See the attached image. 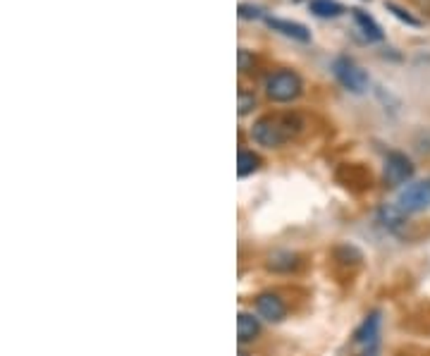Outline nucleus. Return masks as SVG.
Returning a JSON list of instances; mask_svg holds the SVG:
<instances>
[{
    "instance_id": "6ab92c4d",
    "label": "nucleus",
    "mask_w": 430,
    "mask_h": 356,
    "mask_svg": "<svg viewBox=\"0 0 430 356\" xmlns=\"http://www.w3.org/2000/svg\"><path fill=\"white\" fill-rule=\"evenodd\" d=\"M239 356H247V354H244V352H242V354H239Z\"/></svg>"
},
{
    "instance_id": "2eb2a0df",
    "label": "nucleus",
    "mask_w": 430,
    "mask_h": 356,
    "mask_svg": "<svg viewBox=\"0 0 430 356\" xmlns=\"http://www.w3.org/2000/svg\"><path fill=\"white\" fill-rule=\"evenodd\" d=\"M385 8H387L390 13H392V15H394V17H397V20L406 22V24H411V26H418V24H421V22H418L416 17H411V15L406 13V10H401L399 5H394V3H385Z\"/></svg>"
},
{
    "instance_id": "7ed1b4c3",
    "label": "nucleus",
    "mask_w": 430,
    "mask_h": 356,
    "mask_svg": "<svg viewBox=\"0 0 430 356\" xmlns=\"http://www.w3.org/2000/svg\"><path fill=\"white\" fill-rule=\"evenodd\" d=\"M332 72H335V77H337L339 84L351 93H364L368 88V75L351 58H344V55L337 58L332 63Z\"/></svg>"
},
{
    "instance_id": "4468645a",
    "label": "nucleus",
    "mask_w": 430,
    "mask_h": 356,
    "mask_svg": "<svg viewBox=\"0 0 430 356\" xmlns=\"http://www.w3.org/2000/svg\"><path fill=\"white\" fill-rule=\"evenodd\" d=\"M311 13L318 15V17H339L344 13V8L335 0H311L309 3Z\"/></svg>"
},
{
    "instance_id": "f257e3e1",
    "label": "nucleus",
    "mask_w": 430,
    "mask_h": 356,
    "mask_svg": "<svg viewBox=\"0 0 430 356\" xmlns=\"http://www.w3.org/2000/svg\"><path fill=\"white\" fill-rule=\"evenodd\" d=\"M304 127L299 115H266L251 127V139L266 148H280Z\"/></svg>"
},
{
    "instance_id": "1a4fd4ad",
    "label": "nucleus",
    "mask_w": 430,
    "mask_h": 356,
    "mask_svg": "<svg viewBox=\"0 0 430 356\" xmlns=\"http://www.w3.org/2000/svg\"><path fill=\"white\" fill-rule=\"evenodd\" d=\"M378 220L383 222L387 230L397 232L401 227L406 225V210L401 206H394V203H385L381 210H378Z\"/></svg>"
},
{
    "instance_id": "dca6fc26",
    "label": "nucleus",
    "mask_w": 430,
    "mask_h": 356,
    "mask_svg": "<svg viewBox=\"0 0 430 356\" xmlns=\"http://www.w3.org/2000/svg\"><path fill=\"white\" fill-rule=\"evenodd\" d=\"M256 105V96L251 91H239V115H249Z\"/></svg>"
},
{
    "instance_id": "423d86ee",
    "label": "nucleus",
    "mask_w": 430,
    "mask_h": 356,
    "mask_svg": "<svg viewBox=\"0 0 430 356\" xmlns=\"http://www.w3.org/2000/svg\"><path fill=\"white\" fill-rule=\"evenodd\" d=\"M378 332H381V314H371L354 332V347L361 349V356H373L378 347Z\"/></svg>"
},
{
    "instance_id": "6e6552de",
    "label": "nucleus",
    "mask_w": 430,
    "mask_h": 356,
    "mask_svg": "<svg viewBox=\"0 0 430 356\" xmlns=\"http://www.w3.org/2000/svg\"><path fill=\"white\" fill-rule=\"evenodd\" d=\"M266 24L270 26V29L280 31V34L289 36V38H297V41H309L311 38V31L306 29L304 24H299V22H289V20H277V17H268Z\"/></svg>"
},
{
    "instance_id": "f3484780",
    "label": "nucleus",
    "mask_w": 430,
    "mask_h": 356,
    "mask_svg": "<svg viewBox=\"0 0 430 356\" xmlns=\"http://www.w3.org/2000/svg\"><path fill=\"white\" fill-rule=\"evenodd\" d=\"M239 17H242V20H261V17H263V10H261L259 5L242 3V5H239Z\"/></svg>"
},
{
    "instance_id": "a211bd4d",
    "label": "nucleus",
    "mask_w": 430,
    "mask_h": 356,
    "mask_svg": "<svg viewBox=\"0 0 430 356\" xmlns=\"http://www.w3.org/2000/svg\"><path fill=\"white\" fill-rule=\"evenodd\" d=\"M249 65H254V55H249L247 48H242V51H239V70L247 72Z\"/></svg>"
},
{
    "instance_id": "9d476101",
    "label": "nucleus",
    "mask_w": 430,
    "mask_h": 356,
    "mask_svg": "<svg viewBox=\"0 0 430 356\" xmlns=\"http://www.w3.org/2000/svg\"><path fill=\"white\" fill-rule=\"evenodd\" d=\"M261 335V323L256 316L247 314V311H242V314L237 316V337L242 344L247 342H254L256 337Z\"/></svg>"
},
{
    "instance_id": "0eeeda50",
    "label": "nucleus",
    "mask_w": 430,
    "mask_h": 356,
    "mask_svg": "<svg viewBox=\"0 0 430 356\" xmlns=\"http://www.w3.org/2000/svg\"><path fill=\"white\" fill-rule=\"evenodd\" d=\"M256 311H259V316L268 323H280L284 316H287V306L280 299V294L275 292H263L259 294V299H256Z\"/></svg>"
},
{
    "instance_id": "ddd939ff",
    "label": "nucleus",
    "mask_w": 430,
    "mask_h": 356,
    "mask_svg": "<svg viewBox=\"0 0 430 356\" xmlns=\"http://www.w3.org/2000/svg\"><path fill=\"white\" fill-rule=\"evenodd\" d=\"M261 155L254 153V151H239V158H237V175L239 177H249L254 175L256 170L261 168Z\"/></svg>"
},
{
    "instance_id": "20e7f679",
    "label": "nucleus",
    "mask_w": 430,
    "mask_h": 356,
    "mask_svg": "<svg viewBox=\"0 0 430 356\" xmlns=\"http://www.w3.org/2000/svg\"><path fill=\"white\" fill-rule=\"evenodd\" d=\"M397 206L406 210V213H418L426 210L430 206V177L421 182H411L409 187H404L397 196Z\"/></svg>"
},
{
    "instance_id": "39448f33",
    "label": "nucleus",
    "mask_w": 430,
    "mask_h": 356,
    "mask_svg": "<svg viewBox=\"0 0 430 356\" xmlns=\"http://www.w3.org/2000/svg\"><path fill=\"white\" fill-rule=\"evenodd\" d=\"M414 177V163L404 153L392 151L385 158V182L390 187H399Z\"/></svg>"
},
{
    "instance_id": "f8f14e48",
    "label": "nucleus",
    "mask_w": 430,
    "mask_h": 356,
    "mask_svg": "<svg viewBox=\"0 0 430 356\" xmlns=\"http://www.w3.org/2000/svg\"><path fill=\"white\" fill-rule=\"evenodd\" d=\"M299 265V256L289 251H277L268 258V268L272 272H292Z\"/></svg>"
},
{
    "instance_id": "f03ea898",
    "label": "nucleus",
    "mask_w": 430,
    "mask_h": 356,
    "mask_svg": "<svg viewBox=\"0 0 430 356\" xmlns=\"http://www.w3.org/2000/svg\"><path fill=\"white\" fill-rule=\"evenodd\" d=\"M304 91V82L297 72L292 70H277L266 79V93L275 103H292L297 101Z\"/></svg>"
},
{
    "instance_id": "9b49d317",
    "label": "nucleus",
    "mask_w": 430,
    "mask_h": 356,
    "mask_svg": "<svg viewBox=\"0 0 430 356\" xmlns=\"http://www.w3.org/2000/svg\"><path fill=\"white\" fill-rule=\"evenodd\" d=\"M351 17H354V22L359 24V29L364 31V36L368 38V41H383L381 24H378L371 15L364 13V10H351Z\"/></svg>"
}]
</instances>
